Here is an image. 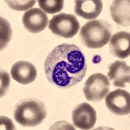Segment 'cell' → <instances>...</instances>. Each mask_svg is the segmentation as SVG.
Here are the masks:
<instances>
[{
	"instance_id": "obj_1",
	"label": "cell",
	"mask_w": 130,
	"mask_h": 130,
	"mask_svg": "<svg viewBox=\"0 0 130 130\" xmlns=\"http://www.w3.org/2000/svg\"><path fill=\"white\" fill-rule=\"evenodd\" d=\"M87 69L84 54L75 44L57 46L49 53L44 62L47 80L60 89H68L79 83Z\"/></svg>"
},
{
	"instance_id": "obj_2",
	"label": "cell",
	"mask_w": 130,
	"mask_h": 130,
	"mask_svg": "<svg viewBox=\"0 0 130 130\" xmlns=\"http://www.w3.org/2000/svg\"><path fill=\"white\" fill-rule=\"evenodd\" d=\"M47 115L45 105L39 100L29 98L16 105L14 117L16 122L24 127H36L42 122Z\"/></svg>"
},
{
	"instance_id": "obj_3",
	"label": "cell",
	"mask_w": 130,
	"mask_h": 130,
	"mask_svg": "<svg viewBox=\"0 0 130 130\" xmlns=\"http://www.w3.org/2000/svg\"><path fill=\"white\" fill-rule=\"evenodd\" d=\"M111 24L102 20L88 22L81 29L79 37L83 44L89 48L98 49L106 45L112 35Z\"/></svg>"
},
{
	"instance_id": "obj_4",
	"label": "cell",
	"mask_w": 130,
	"mask_h": 130,
	"mask_svg": "<svg viewBox=\"0 0 130 130\" xmlns=\"http://www.w3.org/2000/svg\"><path fill=\"white\" fill-rule=\"evenodd\" d=\"M48 27L53 34L70 39L77 34L80 25L75 16L62 12L53 16Z\"/></svg>"
},
{
	"instance_id": "obj_5",
	"label": "cell",
	"mask_w": 130,
	"mask_h": 130,
	"mask_svg": "<svg viewBox=\"0 0 130 130\" xmlns=\"http://www.w3.org/2000/svg\"><path fill=\"white\" fill-rule=\"evenodd\" d=\"M110 82L106 75L101 73L91 75L85 83L83 91L87 100L90 102H100L110 90Z\"/></svg>"
},
{
	"instance_id": "obj_6",
	"label": "cell",
	"mask_w": 130,
	"mask_h": 130,
	"mask_svg": "<svg viewBox=\"0 0 130 130\" xmlns=\"http://www.w3.org/2000/svg\"><path fill=\"white\" fill-rule=\"evenodd\" d=\"M105 105L115 115L124 116L130 112V95L128 92L118 89L105 96Z\"/></svg>"
},
{
	"instance_id": "obj_7",
	"label": "cell",
	"mask_w": 130,
	"mask_h": 130,
	"mask_svg": "<svg viewBox=\"0 0 130 130\" xmlns=\"http://www.w3.org/2000/svg\"><path fill=\"white\" fill-rule=\"evenodd\" d=\"M73 124L81 129L93 128L97 120L96 112L90 104L82 103L75 107L72 112Z\"/></svg>"
},
{
	"instance_id": "obj_8",
	"label": "cell",
	"mask_w": 130,
	"mask_h": 130,
	"mask_svg": "<svg viewBox=\"0 0 130 130\" xmlns=\"http://www.w3.org/2000/svg\"><path fill=\"white\" fill-rule=\"evenodd\" d=\"M22 22L27 31L36 34L41 32L47 27L48 18L42 10L32 8L24 13Z\"/></svg>"
},
{
	"instance_id": "obj_9",
	"label": "cell",
	"mask_w": 130,
	"mask_h": 130,
	"mask_svg": "<svg viewBox=\"0 0 130 130\" xmlns=\"http://www.w3.org/2000/svg\"><path fill=\"white\" fill-rule=\"evenodd\" d=\"M10 74L13 79L19 83L28 85L35 80L37 71L35 67L31 62L20 61L12 65Z\"/></svg>"
},
{
	"instance_id": "obj_10",
	"label": "cell",
	"mask_w": 130,
	"mask_h": 130,
	"mask_svg": "<svg viewBox=\"0 0 130 130\" xmlns=\"http://www.w3.org/2000/svg\"><path fill=\"white\" fill-rule=\"evenodd\" d=\"M108 77L112 81L115 87H126V83H129L130 68L125 61H116L108 67Z\"/></svg>"
},
{
	"instance_id": "obj_11",
	"label": "cell",
	"mask_w": 130,
	"mask_h": 130,
	"mask_svg": "<svg viewBox=\"0 0 130 130\" xmlns=\"http://www.w3.org/2000/svg\"><path fill=\"white\" fill-rule=\"evenodd\" d=\"M110 52L113 56L125 59L130 54V35L126 31H120L114 35L109 42Z\"/></svg>"
},
{
	"instance_id": "obj_12",
	"label": "cell",
	"mask_w": 130,
	"mask_h": 130,
	"mask_svg": "<svg viewBox=\"0 0 130 130\" xmlns=\"http://www.w3.org/2000/svg\"><path fill=\"white\" fill-rule=\"evenodd\" d=\"M74 3L75 14L87 20L97 18L103 9V3L100 0H76Z\"/></svg>"
},
{
	"instance_id": "obj_13",
	"label": "cell",
	"mask_w": 130,
	"mask_h": 130,
	"mask_svg": "<svg viewBox=\"0 0 130 130\" xmlns=\"http://www.w3.org/2000/svg\"><path fill=\"white\" fill-rule=\"evenodd\" d=\"M129 0H116L110 7V12L112 18L118 25L129 26Z\"/></svg>"
},
{
	"instance_id": "obj_14",
	"label": "cell",
	"mask_w": 130,
	"mask_h": 130,
	"mask_svg": "<svg viewBox=\"0 0 130 130\" xmlns=\"http://www.w3.org/2000/svg\"><path fill=\"white\" fill-rule=\"evenodd\" d=\"M38 3L44 12L52 14L61 11L64 7L62 0H39Z\"/></svg>"
},
{
	"instance_id": "obj_15",
	"label": "cell",
	"mask_w": 130,
	"mask_h": 130,
	"mask_svg": "<svg viewBox=\"0 0 130 130\" xmlns=\"http://www.w3.org/2000/svg\"><path fill=\"white\" fill-rule=\"evenodd\" d=\"M12 37V30L9 23L1 18V50L7 46Z\"/></svg>"
},
{
	"instance_id": "obj_16",
	"label": "cell",
	"mask_w": 130,
	"mask_h": 130,
	"mask_svg": "<svg viewBox=\"0 0 130 130\" xmlns=\"http://www.w3.org/2000/svg\"><path fill=\"white\" fill-rule=\"evenodd\" d=\"M10 9L16 10H26L32 7L36 3V1H5Z\"/></svg>"
},
{
	"instance_id": "obj_17",
	"label": "cell",
	"mask_w": 130,
	"mask_h": 130,
	"mask_svg": "<svg viewBox=\"0 0 130 130\" xmlns=\"http://www.w3.org/2000/svg\"><path fill=\"white\" fill-rule=\"evenodd\" d=\"M2 93H1V96H4L5 94L6 90L9 89V82H10V78H9V75L4 70L2 71Z\"/></svg>"
}]
</instances>
